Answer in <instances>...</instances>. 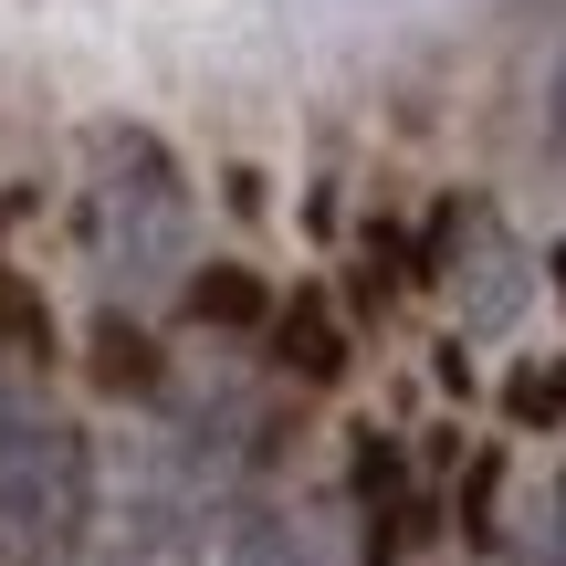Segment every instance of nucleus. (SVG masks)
Listing matches in <instances>:
<instances>
[{
  "label": "nucleus",
  "mask_w": 566,
  "mask_h": 566,
  "mask_svg": "<svg viewBox=\"0 0 566 566\" xmlns=\"http://www.w3.org/2000/svg\"><path fill=\"white\" fill-rule=\"evenodd\" d=\"M504 420L514 430H566V357H514L504 367Z\"/></svg>",
  "instance_id": "obj_6"
},
{
  "label": "nucleus",
  "mask_w": 566,
  "mask_h": 566,
  "mask_svg": "<svg viewBox=\"0 0 566 566\" xmlns=\"http://www.w3.org/2000/svg\"><path fill=\"white\" fill-rule=\"evenodd\" d=\"M556 525H566V483H556Z\"/></svg>",
  "instance_id": "obj_11"
},
{
  "label": "nucleus",
  "mask_w": 566,
  "mask_h": 566,
  "mask_svg": "<svg viewBox=\"0 0 566 566\" xmlns=\"http://www.w3.org/2000/svg\"><path fill=\"white\" fill-rule=\"evenodd\" d=\"M273 357L294 367V378H336L346 367V315H336V294H315V283H304V294H283L273 304Z\"/></svg>",
  "instance_id": "obj_3"
},
{
  "label": "nucleus",
  "mask_w": 566,
  "mask_h": 566,
  "mask_svg": "<svg viewBox=\"0 0 566 566\" xmlns=\"http://www.w3.org/2000/svg\"><path fill=\"white\" fill-rule=\"evenodd\" d=\"M242 566H294V556H283V535H252V546H242Z\"/></svg>",
  "instance_id": "obj_9"
},
{
  "label": "nucleus",
  "mask_w": 566,
  "mask_h": 566,
  "mask_svg": "<svg viewBox=\"0 0 566 566\" xmlns=\"http://www.w3.org/2000/svg\"><path fill=\"white\" fill-rule=\"evenodd\" d=\"M493 493H504V462H493V451H483V462L462 472V535H472V546H483V535H493Z\"/></svg>",
  "instance_id": "obj_8"
},
{
  "label": "nucleus",
  "mask_w": 566,
  "mask_h": 566,
  "mask_svg": "<svg viewBox=\"0 0 566 566\" xmlns=\"http://www.w3.org/2000/svg\"><path fill=\"white\" fill-rule=\"evenodd\" d=\"M84 378H95L105 399H147V388H158V346H147V325L95 315V336H84Z\"/></svg>",
  "instance_id": "obj_5"
},
{
  "label": "nucleus",
  "mask_w": 566,
  "mask_h": 566,
  "mask_svg": "<svg viewBox=\"0 0 566 566\" xmlns=\"http://www.w3.org/2000/svg\"><path fill=\"white\" fill-rule=\"evenodd\" d=\"M357 504L367 514H399V493H409V462H399V441H388V430H357Z\"/></svg>",
  "instance_id": "obj_7"
},
{
  "label": "nucleus",
  "mask_w": 566,
  "mask_h": 566,
  "mask_svg": "<svg viewBox=\"0 0 566 566\" xmlns=\"http://www.w3.org/2000/svg\"><path fill=\"white\" fill-rule=\"evenodd\" d=\"M189 325H210V336H273V294H263V273H242V263H200V273H189Z\"/></svg>",
  "instance_id": "obj_4"
},
{
  "label": "nucleus",
  "mask_w": 566,
  "mask_h": 566,
  "mask_svg": "<svg viewBox=\"0 0 566 566\" xmlns=\"http://www.w3.org/2000/svg\"><path fill=\"white\" fill-rule=\"evenodd\" d=\"M556 294H566V252H556Z\"/></svg>",
  "instance_id": "obj_10"
},
{
  "label": "nucleus",
  "mask_w": 566,
  "mask_h": 566,
  "mask_svg": "<svg viewBox=\"0 0 566 566\" xmlns=\"http://www.w3.org/2000/svg\"><path fill=\"white\" fill-rule=\"evenodd\" d=\"M84 242H95V263H105V273H158V263H179V242H189V200H179V168H168V147H158V137L116 126V137L95 147Z\"/></svg>",
  "instance_id": "obj_2"
},
{
  "label": "nucleus",
  "mask_w": 566,
  "mask_h": 566,
  "mask_svg": "<svg viewBox=\"0 0 566 566\" xmlns=\"http://www.w3.org/2000/svg\"><path fill=\"white\" fill-rule=\"evenodd\" d=\"M84 535V441L32 399H0V566H63Z\"/></svg>",
  "instance_id": "obj_1"
}]
</instances>
